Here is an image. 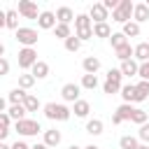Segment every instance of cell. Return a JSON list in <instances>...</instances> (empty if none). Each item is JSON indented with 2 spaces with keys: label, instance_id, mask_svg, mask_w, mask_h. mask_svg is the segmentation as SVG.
<instances>
[{
  "label": "cell",
  "instance_id": "6da1fadb",
  "mask_svg": "<svg viewBox=\"0 0 149 149\" xmlns=\"http://www.w3.org/2000/svg\"><path fill=\"white\" fill-rule=\"evenodd\" d=\"M74 35L81 42L93 37V21H91L88 14H77V19H74Z\"/></svg>",
  "mask_w": 149,
  "mask_h": 149
},
{
  "label": "cell",
  "instance_id": "7a4b0ae2",
  "mask_svg": "<svg viewBox=\"0 0 149 149\" xmlns=\"http://www.w3.org/2000/svg\"><path fill=\"white\" fill-rule=\"evenodd\" d=\"M133 12H135V2L133 0H121V5L112 12V21L126 26L128 21H133Z\"/></svg>",
  "mask_w": 149,
  "mask_h": 149
},
{
  "label": "cell",
  "instance_id": "3957f363",
  "mask_svg": "<svg viewBox=\"0 0 149 149\" xmlns=\"http://www.w3.org/2000/svg\"><path fill=\"white\" fill-rule=\"evenodd\" d=\"M121 79H123L121 70H119V68H109V70H107V79H105V84H102V91L109 93V95L121 93V86H123Z\"/></svg>",
  "mask_w": 149,
  "mask_h": 149
},
{
  "label": "cell",
  "instance_id": "277c9868",
  "mask_svg": "<svg viewBox=\"0 0 149 149\" xmlns=\"http://www.w3.org/2000/svg\"><path fill=\"white\" fill-rule=\"evenodd\" d=\"M44 116L49 119V121H68L70 119V109L65 107V105H61V102H47L44 107Z\"/></svg>",
  "mask_w": 149,
  "mask_h": 149
},
{
  "label": "cell",
  "instance_id": "5b68a950",
  "mask_svg": "<svg viewBox=\"0 0 149 149\" xmlns=\"http://www.w3.org/2000/svg\"><path fill=\"white\" fill-rule=\"evenodd\" d=\"M14 130H16L19 135H23V137H30V135L42 133V126H40V121H35V119H23V121H16V123H14Z\"/></svg>",
  "mask_w": 149,
  "mask_h": 149
},
{
  "label": "cell",
  "instance_id": "8992f818",
  "mask_svg": "<svg viewBox=\"0 0 149 149\" xmlns=\"http://www.w3.org/2000/svg\"><path fill=\"white\" fill-rule=\"evenodd\" d=\"M16 61H19V68L21 70H33V65L37 63V51L30 49V47H23V49H19Z\"/></svg>",
  "mask_w": 149,
  "mask_h": 149
},
{
  "label": "cell",
  "instance_id": "52a82bcc",
  "mask_svg": "<svg viewBox=\"0 0 149 149\" xmlns=\"http://www.w3.org/2000/svg\"><path fill=\"white\" fill-rule=\"evenodd\" d=\"M14 37H16L19 44L30 47V49H35V44H37V30H35V28H19V30L14 33Z\"/></svg>",
  "mask_w": 149,
  "mask_h": 149
},
{
  "label": "cell",
  "instance_id": "ba28073f",
  "mask_svg": "<svg viewBox=\"0 0 149 149\" xmlns=\"http://www.w3.org/2000/svg\"><path fill=\"white\" fill-rule=\"evenodd\" d=\"M88 16H91L93 26H95V23H107L109 12L105 9V5H102V2H93V5H91V9H88Z\"/></svg>",
  "mask_w": 149,
  "mask_h": 149
},
{
  "label": "cell",
  "instance_id": "9c48e42d",
  "mask_svg": "<svg viewBox=\"0 0 149 149\" xmlns=\"http://www.w3.org/2000/svg\"><path fill=\"white\" fill-rule=\"evenodd\" d=\"M19 14L26 16V19H35V21H37L42 12H37V5H35L33 0H21V2H19Z\"/></svg>",
  "mask_w": 149,
  "mask_h": 149
},
{
  "label": "cell",
  "instance_id": "30bf717a",
  "mask_svg": "<svg viewBox=\"0 0 149 149\" xmlns=\"http://www.w3.org/2000/svg\"><path fill=\"white\" fill-rule=\"evenodd\" d=\"M79 91H81V86L70 81V84H63L61 95H63V100H65V102H77V100H81V98H79Z\"/></svg>",
  "mask_w": 149,
  "mask_h": 149
},
{
  "label": "cell",
  "instance_id": "8fae6325",
  "mask_svg": "<svg viewBox=\"0 0 149 149\" xmlns=\"http://www.w3.org/2000/svg\"><path fill=\"white\" fill-rule=\"evenodd\" d=\"M37 26H40L42 30H54V28L58 26V19H56L54 12H42L40 19H37Z\"/></svg>",
  "mask_w": 149,
  "mask_h": 149
},
{
  "label": "cell",
  "instance_id": "7c38bea8",
  "mask_svg": "<svg viewBox=\"0 0 149 149\" xmlns=\"http://www.w3.org/2000/svg\"><path fill=\"white\" fill-rule=\"evenodd\" d=\"M119 70H121V74H123V77H135V74L140 72V63H137L135 58H130V61H123Z\"/></svg>",
  "mask_w": 149,
  "mask_h": 149
},
{
  "label": "cell",
  "instance_id": "4fadbf2b",
  "mask_svg": "<svg viewBox=\"0 0 149 149\" xmlns=\"http://www.w3.org/2000/svg\"><path fill=\"white\" fill-rule=\"evenodd\" d=\"M121 98H123V102H137V86L135 84H123L121 86Z\"/></svg>",
  "mask_w": 149,
  "mask_h": 149
},
{
  "label": "cell",
  "instance_id": "5bb4252c",
  "mask_svg": "<svg viewBox=\"0 0 149 149\" xmlns=\"http://www.w3.org/2000/svg\"><path fill=\"white\" fill-rule=\"evenodd\" d=\"M135 109H137V107H133V105H128V102H121V105L116 107V112H114V114H116L121 121H133Z\"/></svg>",
  "mask_w": 149,
  "mask_h": 149
},
{
  "label": "cell",
  "instance_id": "9a60e30c",
  "mask_svg": "<svg viewBox=\"0 0 149 149\" xmlns=\"http://www.w3.org/2000/svg\"><path fill=\"white\" fill-rule=\"evenodd\" d=\"M61 140H63V135H61V130H56V128H49V130H44V144L51 149V147H58L61 144Z\"/></svg>",
  "mask_w": 149,
  "mask_h": 149
},
{
  "label": "cell",
  "instance_id": "2e32d148",
  "mask_svg": "<svg viewBox=\"0 0 149 149\" xmlns=\"http://www.w3.org/2000/svg\"><path fill=\"white\" fill-rule=\"evenodd\" d=\"M56 19H58V23H65V26H70V21H74L77 16H74V12L70 9V7H58L56 9Z\"/></svg>",
  "mask_w": 149,
  "mask_h": 149
},
{
  "label": "cell",
  "instance_id": "e0dca14e",
  "mask_svg": "<svg viewBox=\"0 0 149 149\" xmlns=\"http://www.w3.org/2000/svg\"><path fill=\"white\" fill-rule=\"evenodd\" d=\"M81 68H84L86 74H95V72L100 70V58H98V56H86L84 63H81Z\"/></svg>",
  "mask_w": 149,
  "mask_h": 149
},
{
  "label": "cell",
  "instance_id": "ac0fdd59",
  "mask_svg": "<svg viewBox=\"0 0 149 149\" xmlns=\"http://www.w3.org/2000/svg\"><path fill=\"white\" fill-rule=\"evenodd\" d=\"M137 63H149V42H140L135 44V56H133Z\"/></svg>",
  "mask_w": 149,
  "mask_h": 149
},
{
  "label": "cell",
  "instance_id": "d6986e66",
  "mask_svg": "<svg viewBox=\"0 0 149 149\" xmlns=\"http://www.w3.org/2000/svg\"><path fill=\"white\" fill-rule=\"evenodd\" d=\"M133 21H135V23H144V21H149V7H147L144 2L135 5V12H133Z\"/></svg>",
  "mask_w": 149,
  "mask_h": 149
},
{
  "label": "cell",
  "instance_id": "ffe728a7",
  "mask_svg": "<svg viewBox=\"0 0 149 149\" xmlns=\"http://www.w3.org/2000/svg\"><path fill=\"white\" fill-rule=\"evenodd\" d=\"M26 91L23 88H12L9 93H7V102L9 105H23V100H26Z\"/></svg>",
  "mask_w": 149,
  "mask_h": 149
},
{
  "label": "cell",
  "instance_id": "44dd1931",
  "mask_svg": "<svg viewBox=\"0 0 149 149\" xmlns=\"http://www.w3.org/2000/svg\"><path fill=\"white\" fill-rule=\"evenodd\" d=\"M114 54H116V58L123 63V61H130V58L135 56V47H130V42H128V44H123L121 49H114Z\"/></svg>",
  "mask_w": 149,
  "mask_h": 149
},
{
  "label": "cell",
  "instance_id": "7402d4cb",
  "mask_svg": "<svg viewBox=\"0 0 149 149\" xmlns=\"http://www.w3.org/2000/svg\"><path fill=\"white\" fill-rule=\"evenodd\" d=\"M7 114L14 119V123L16 121H23L26 119V114H28V109L23 107V105H9V109H7Z\"/></svg>",
  "mask_w": 149,
  "mask_h": 149
},
{
  "label": "cell",
  "instance_id": "603a6c76",
  "mask_svg": "<svg viewBox=\"0 0 149 149\" xmlns=\"http://www.w3.org/2000/svg\"><path fill=\"white\" fill-rule=\"evenodd\" d=\"M30 72H33V77H35V79H44V77H49V65H47L44 61H37V63L33 65V70H30Z\"/></svg>",
  "mask_w": 149,
  "mask_h": 149
},
{
  "label": "cell",
  "instance_id": "cb8c5ba5",
  "mask_svg": "<svg viewBox=\"0 0 149 149\" xmlns=\"http://www.w3.org/2000/svg\"><path fill=\"white\" fill-rule=\"evenodd\" d=\"M102 128H105V123H102L100 119H91V121L86 123V133H88V135H93V137L102 135Z\"/></svg>",
  "mask_w": 149,
  "mask_h": 149
},
{
  "label": "cell",
  "instance_id": "d4e9b609",
  "mask_svg": "<svg viewBox=\"0 0 149 149\" xmlns=\"http://www.w3.org/2000/svg\"><path fill=\"white\" fill-rule=\"evenodd\" d=\"M72 112H74V116H79V119H86V116H88V112H91V105H88L86 100H77Z\"/></svg>",
  "mask_w": 149,
  "mask_h": 149
},
{
  "label": "cell",
  "instance_id": "484cf974",
  "mask_svg": "<svg viewBox=\"0 0 149 149\" xmlns=\"http://www.w3.org/2000/svg\"><path fill=\"white\" fill-rule=\"evenodd\" d=\"M35 81H37V79L33 77V72H23V74H19V88H23V91L33 88Z\"/></svg>",
  "mask_w": 149,
  "mask_h": 149
},
{
  "label": "cell",
  "instance_id": "4316f807",
  "mask_svg": "<svg viewBox=\"0 0 149 149\" xmlns=\"http://www.w3.org/2000/svg\"><path fill=\"white\" fill-rule=\"evenodd\" d=\"M93 37H112L109 23H95L93 26Z\"/></svg>",
  "mask_w": 149,
  "mask_h": 149
},
{
  "label": "cell",
  "instance_id": "83f0119b",
  "mask_svg": "<svg viewBox=\"0 0 149 149\" xmlns=\"http://www.w3.org/2000/svg\"><path fill=\"white\" fill-rule=\"evenodd\" d=\"M140 137H133V135H123L121 140H119V147L121 149H137L140 147V142H137Z\"/></svg>",
  "mask_w": 149,
  "mask_h": 149
},
{
  "label": "cell",
  "instance_id": "f1b7e54d",
  "mask_svg": "<svg viewBox=\"0 0 149 149\" xmlns=\"http://www.w3.org/2000/svg\"><path fill=\"white\" fill-rule=\"evenodd\" d=\"M137 102H144L147 98H149V81H144V79H140L137 84Z\"/></svg>",
  "mask_w": 149,
  "mask_h": 149
},
{
  "label": "cell",
  "instance_id": "f546056e",
  "mask_svg": "<svg viewBox=\"0 0 149 149\" xmlns=\"http://www.w3.org/2000/svg\"><path fill=\"white\" fill-rule=\"evenodd\" d=\"M121 33H123L126 37H137V35H140V23H135V21H128V23L121 28Z\"/></svg>",
  "mask_w": 149,
  "mask_h": 149
},
{
  "label": "cell",
  "instance_id": "4dcf8cb0",
  "mask_svg": "<svg viewBox=\"0 0 149 149\" xmlns=\"http://www.w3.org/2000/svg\"><path fill=\"white\" fill-rule=\"evenodd\" d=\"M54 35L58 37V40H68V37H72V30H70V26H65V23H58L56 28H54Z\"/></svg>",
  "mask_w": 149,
  "mask_h": 149
},
{
  "label": "cell",
  "instance_id": "1f68e13d",
  "mask_svg": "<svg viewBox=\"0 0 149 149\" xmlns=\"http://www.w3.org/2000/svg\"><path fill=\"white\" fill-rule=\"evenodd\" d=\"M23 107L28 109V112H37L42 105H40V100H37V95H33V93H28L26 95V100H23Z\"/></svg>",
  "mask_w": 149,
  "mask_h": 149
},
{
  "label": "cell",
  "instance_id": "d6a6232c",
  "mask_svg": "<svg viewBox=\"0 0 149 149\" xmlns=\"http://www.w3.org/2000/svg\"><path fill=\"white\" fill-rule=\"evenodd\" d=\"M109 42H112V47H114V49H121L123 44H128V37H126V35H123V33L119 30V33H112Z\"/></svg>",
  "mask_w": 149,
  "mask_h": 149
},
{
  "label": "cell",
  "instance_id": "836d02e7",
  "mask_svg": "<svg viewBox=\"0 0 149 149\" xmlns=\"http://www.w3.org/2000/svg\"><path fill=\"white\" fill-rule=\"evenodd\" d=\"M7 28L9 30H19V12H14V9H9L7 12Z\"/></svg>",
  "mask_w": 149,
  "mask_h": 149
},
{
  "label": "cell",
  "instance_id": "e575fe53",
  "mask_svg": "<svg viewBox=\"0 0 149 149\" xmlns=\"http://www.w3.org/2000/svg\"><path fill=\"white\" fill-rule=\"evenodd\" d=\"M95 86H98V77H95V74H81V88L93 91Z\"/></svg>",
  "mask_w": 149,
  "mask_h": 149
},
{
  "label": "cell",
  "instance_id": "d590c367",
  "mask_svg": "<svg viewBox=\"0 0 149 149\" xmlns=\"http://www.w3.org/2000/svg\"><path fill=\"white\" fill-rule=\"evenodd\" d=\"M79 47H81V40H79L77 35H72V37H68V40H65V49H68L70 54L79 51Z\"/></svg>",
  "mask_w": 149,
  "mask_h": 149
},
{
  "label": "cell",
  "instance_id": "8d00e7d4",
  "mask_svg": "<svg viewBox=\"0 0 149 149\" xmlns=\"http://www.w3.org/2000/svg\"><path fill=\"white\" fill-rule=\"evenodd\" d=\"M133 123H137V126L149 123V114H147L144 109H135V114H133Z\"/></svg>",
  "mask_w": 149,
  "mask_h": 149
},
{
  "label": "cell",
  "instance_id": "74e56055",
  "mask_svg": "<svg viewBox=\"0 0 149 149\" xmlns=\"http://www.w3.org/2000/svg\"><path fill=\"white\" fill-rule=\"evenodd\" d=\"M137 137L142 140V144H149V123L140 126V130H137Z\"/></svg>",
  "mask_w": 149,
  "mask_h": 149
},
{
  "label": "cell",
  "instance_id": "f35d334b",
  "mask_svg": "<svg viewBox=\"0 0 149 149\" xmlns=\"http://www.w3.org/2000/svg\"><path fill=\"white\" fill-rule=\"evenodd\" d=\"M137 77L144 79V81H149V63H140V72H137Z\"/></svg>",
  "mask_w": 149,
  "mask_h": 149
},
{
  "label": "cell",
  "instance_id": "ab89813d",
  "mask_svg": "<svg viewBox=\"0 0 149 149\" xmlns=\"http://www.w3.org/2000/svg\"><path fill=\"white\" fill-rule=\"evenodd\" d=\"M102 5H105V9H107V12H109V9L114 12V9L121 5V0H102Z\"/></svg>",
  "mask_w": 149,
  "mask_h": 149
},
{
  "label": "cell",
  "instance_id": "60d3db41",
  "mask_svg": "<svg viewBox=\"0 0 149 149\" xmlns=\"http://www.w3.org/2000/svg\"><path fill=\"white\" fill-rule=\"evenodd\" d=\"M0 123H2V128H9V123H12V116H9L7 112H0Z\"/></svg>",
  "mask_w": 149,
  "mask_h": 149
},
{
  "label": "cell",
  "instance_id": "b9f144b4",
  "mask_svg": "<svg viewBox=\"0 0 149 149\" xmlns=\"http://www.w3.org/2000/svg\"><path fill=\"white\" fill-rule=\"evenodd\" d=\"M0 72H2V74H7V72H9V61H7L5 56L0 58Z\"/></svg>",
  "mask_w": 149,
  "mask_h": 149
},
{
  "label": "cell",
  "instance_id": "7bdbcfd3",
  "mask_svg": "<svg viewBox=\"0 0 149 149\" xmlns=\"http://www.w3.org/2000/svg\"><path fill=\"white\" fill-rule=\"evenodd\" d=\"M12 149H30V147H28V144H26L23 140H16V142L12 144Z\"/></svg>",
  "mask_w": 149,
  "mask_h": 149
},
{
  "label": "cell",
  "instance_id": "ee69618b",
  "mask_svg": "<svg viewBox=\"0 0 149 149\" xmlns=\"http://www.w3.org/2000/svg\"><path fill=\"white\" fill-rule=\"evenodd\" d=\"M112 123H116V126H119V123H123V121H121V119H119L116 114H112Z\"/></svg>",
  "mask_w": 149,
  "mask_h": 149
},
{
  "label": "cell",
  "instance_id": "f6af8a7d",
  "mask_svg": "<svg viewBox=\"0 0 149 149\" xmlns=\"http://www.w3.org/2000/svg\"><path fill=\"white\" fill-rule=\"evenodd\" d=\"M30 149H49V147H47V144H44V142H42V144H33V147H30Z\"/></svg>",
  "mask_w": 149,
  "mask_h": 149
},
{
  "label": "cell",
  "instance_id": "bcb514c9",
  "mask_svg": "<svg viewBox=\"0 0 149 149\" xmlns=\"http://www.w3.org/2000/svg\"><path fill=\"white\" fill-rule=\"evenodd\" d=\"M0 149H12V144H7V142H2V144H0Z\"/></svg>",
  "mask_w": 149,
  "mask_h": 149
},
{
  "label": "cell",
  "instance_id": "7dc6e473",
  "mask_svg": "<svg viewBox=\"0 0 149 149\" xmlns=\"http://www.w3.org/2000/svg\"><path fill=\"white\" fill-rule=\"evenodd\" d=\"M84 149H100V147H98V144H86Z\"/></svg>",
  "mask_w": 149,
  "mask_h": 149
},
{
  "label": "cell",
  "instance_id": "c3c4849f",
  "mask_svg": "<svg viewBox=\"0 0 149 149\" xmlns=\"http://www.w3.org/2000/svg\"><path fill=\"white\" fill-rule=\"evenodd\" d=\"M68 149H84V147H77V144H70Z\"/></svg>",
  "mask_w": 149,
  "mask_h": 149
},
{
  "label": "cell",
  "instance_id": "681fc988",
  "mask_svg": "<svg viewBox=\"0 0 149 149\" xmlns=\"http://www.w3.org/2000/svg\"><path fill=\"white\" fill-rule=\"evenodd\" d=\"M137 149H149V144H140V147H137Z\"/></svg>",
  "mask_w": 149,
  "mask_h": 149
},
{
  "label": "cell",
  "instance_id": "f907efd6",
  "mask_svg": "<svg viewBox=\"0 0 149 149\" xmlns=\"http://www.w3.org/2000/svg\"><path fill=\"white\" fill-rule=\"evenodd\" d=\"M144 5H147V7H149V0H147V2H144Z\"/></svg>",
  "mask_w": 149,
  "mask_h": 149
}]
</instances>
